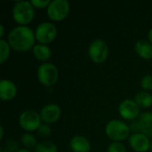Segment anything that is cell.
<instances>
[{
  "instance_id": "obj_1",
  "label": "cell",
  "mask_w": 152,
  "mask_h": 152,
  "mask_svg": "<svg viewBox=\"0 0 152 152\" xmlns=\"http://www.w3.org/2000/svg\"><path fill=\"white\" fill-rule=\"evenodd\" d=\"M36 36L35 32L27 26L14 27L8 35L10 46L17 52H27L34 47Z\"/></svg>"
},
{
  "instance_id": "obj_2",
  "label": "cell",
  "mask_w": 152,
  "mask_h": 152,
  "mask_svg": "<svg viewBox=\"0 0 152 152\" xmlns=\"http://www.w3.org/2000/svg\"><path fill=\"white\" fill-rule=\"evenodd\" d=\"M31 2L17 1L12 8V18L20 26L30 23L34 18L35 11Z\"/></svg>"
},
{
  "instance_id": "obj_3",
  "label": "cell",
  "mask_w": 152,
  "mask_h": 152,
  "mask_svg": "<svg viewBox=\"0 0 152 152\" xmlns=\"http://www.w3.org/2000/svg\"><path fill=\"white\" fill-rule=\"evenodd\" d=\"M130 126L118 119L109 121L105 126L106 135L113 142H121L130 137Z\"/></svg>"
},
{
  "instance_id": "obj_4",
  "label": "cell",
  "mask_w": 152,
  "mask_h": 152,
  "mask_svg": "<svg viewBox=\"0 0 152 152\" xmlns=\"http://www.w3.org/2000/svg\"><path fill=\"white\" fill-rule=\"evenodd\" d=\"M39 82L45 86H53L59 77V71L57 67L51 62H45L41 64L37 71Z\"/></svg>"
},
{
  "instance_id": "obj_5",
  "label": "cell",
  "mask_w": 152,
  "mask_h": 152,
  "mask_svg": "<svg viewBox=\"0 0 152 152\" xmlns=\"http://www.w3.org/2000/svg\"><path fill=\"white\" fill-rule=\"evenodd\" d=\"M70 11V5L67 0H53L46 9L47 16L55 21L65 19Z\"/></svg>"
},
{
  "instance_id": "obj_6",
  "label": "cell",
  "mask_w": 152,
  "mask_h": 152,
  "mask_svg": "<svg viewBox=\"0 0 152 152\" xmlns=\"http://www.w3.org/2000/svg\"><path fill=\"white\" fill-rule=\"evenodd\" d=\"M36 39L39 44L47 45L53 41L57 36L56 26L49 21H44L37 25L35 30Z\"/></svg>"
},
{
  "instance_id": "obj_7",
  "label": "cell",
  "mask_w": 152,
  "mask_h": 152,
  "mask_svg": "<svg viewBox=\"0 0 152 152\" xmlns=\"http://www.w3.org/2000/svg\"><path fill=\"white\" fill-rule=\"evenodd\" d=\"M41 117L40 114L35 110H25L19 117V124L20 127L27 132L37 131L41 124Z\"/></svg>"
},
{
  "instance_id": "obj_8",
  "label": "cell",
  "mask_w": 152,
  "mask_h": 152,
  "mask_svg": "<svg viewBox=\"0 0 152 152\" xmlns=\"http://www.w3.org/2000/svg\"><path fill=\"white\" fill-rule=\"evenodd\" d=\"M90 59L95 63L104 62L109 55V47L102 39H95L91 42L88 48Z\"/></svg>"
},
{
  "instance_id": "obj_9",
  "label": "cell",
  "mask_w": 152,
  "mask_h": 152,
  "mask_svg": "<svg viewBox=\"0 0 152 152\" xmlns=\"http://www.w3.org/2000/svg\"><path fill=\"white\" fill-rule=\"evenodd\" d=\"M119 115L126 120H134L140 114V107L134 100L126 99L122 101L118 106Z\"/></svg>"
},
{
  "instance_id": "obj_10",
  "label": "cell",
  "mask_w": 152,
  "mask_h": 152,
  "mask_svg": "<svg viewBox=\"0 0 152 152\" xmlns=\"http://www.w3.org/2000/svg\"><path fill=\"white\" fill-rule=\"evenodd\" d=\"M39 114L45 124H53L60 118L61 110L60 106L55 103H48L41 109Z\"/></svg>"
},
{
  "instance_id": "obj_11",
  "label": "cell",
  "mask_w": 152,
  "mask_h": 152,
  "mask_svg": "<svg viewBox=\"0 0 152 152\" xmlns=\"http://www.w3.org/2000/svg\"><path fill=\"white\" fill-rule=\"evenodd\" d=\"M150 138L142 133H135L130 135L129 144L136 152H147L151 149Z\"/></svg>"
},
{
  "instance_id": "obj_12",
  "label": "cell",
  "mask_w": 152,
  "mask_h": 152,
  "mask_svg": "<svg viewBox=\"0 0 152 152\" xmlns=\"http://www.w3.org/2000/svg\"><path fill=\"white\" fill-rule=\"evenodd\" d=\"M17 94L16 85L8 79H2L0 81V98L3 101H10Z\"/></svg>"
},
{
  "instance_id": "obj_13",
  "label": "cell",
  "mask_w": 152,
  "mask_h": 152,
  "mask_svg": "<svg viewBox=\"0 0 152 152\" xmlns=\"http://www.w3.org/2000/svg\"><path fill=\"white\" fill-rule=\"evenodd\" d=\"M69 148L72 152H90L91 143L85 136L76 135L70 140Z\"/></svg>"
},
{
  "instance_id": "obj_14",
  "label": "cell",
  "mask_w": 152,
  "mask_h": 152,
  "mask_svg": "<svg viewBox=\"0 0 152 152\" xmlns=\"http://www.w3.org/2000/svg\"><path fill=\"white\" fill-rule=\"evenodd\" d=\"M135 51L138 55L145 60L152 58V44L149 40L140 39L135 43Z\"/></svg>"
},
{
  "instance_id": "obj_15",
  "label": "cell",
  "mask_w": 152,
  "mask_h": 152,
  "mask_svg": "<svg viewBox=\"0 0 152 152\" xmlns=\"http://www.w3.org/2000/svg\"><path fill=\"white\" fill-rule=\"evenodd\" d=\"M139 122L141 125V133L152 137V112H144L140 115Z\"/></svg>"
},
{
  "instance_id": "obj_16",
  "label": "cell",
  "mask_w": 152,
  "mask_h": 152,
  "mask_svg": "<svg viewBox=\"0 0 152 152\" xmlns=\"http://www.w3.org/2000/svg\"><path fill=\"white\" fill-rule=\"evenodd\" d=\"M32 52L36 59L42 61H45L49 60L52 55L51 48L47 45H43V44H36L32 48Z\"/></svg>"
},
{
  "instance_id": "obj_17",
  "label": "cell",
  "mask_w": 152,
  "mask_h": 152,
  "mask_svg": "<svg viewBox=\"0 0 152 152\" xmlns=\"http://www.w3.org/2000/svg\"><path fill=\"white\" fill-rule=\"evenodd\" d=\"M134 101L138 106L142 109H148L152 106V95L147 91L139 92L135 95Z\"/></svg>"
},
{
  "instance_id": "obj_18",
  "label": "cell",
  "mask_w": 152,
  "mask_h": 152,
  "mask_svg": "<svg viewBox=\"0 0 152 152\" xmlns=\"http://www.w3.org/2000/svg\"><path fill=\"white\" fill-rule=\"evenodd\" d=\"M35 152H58V148L57 146L50 142V141H45V142H42L37 143V145L36 146Z\"/></svg>"
},
{
  "instance_id": "obj_19",
  "label": "cell",
  "mask_w": 152,
  "mask_h": 152,
  "mask_svg": "<svg viewBox=\"0 0 152 152\" xmlns=\"http://www.w3.org/2000/svg\"><path fill=\"white\" fill-rule=\"evenodd\" d=\"M20 142H21V144L26 149L36 148V146L37 145L36 137L33 134H29V133H26V134H24L21 135V137H20Z\"/></svg>"
},
{
  "instance_id": "obj_20",
  "label": "cell",
  "mask_w": 152,
  "mask_h": 152,
  "mask_svg": "<svg viewBox=\"0 0 152 152\" xmlns=\"http://www.w3.org/2000/svg\"><path fill=\"white\" fill-rule=\"evenodd\" d=\"M10 52H11V46L9 43L4 39L1 38L0 39V62L1 63L4 62L8 59L10 55Z\"/></svg>"
},
{
  "instance_id": "obj_21",
  "label": "cell",
  "mask_w": 152,
  "mask_h": 152,
  "mask_svg": "<svg viewBox=\"0 0 152 152\" xmlns=\"http://www.w3.org/2000/svg\"><path fill=\"white\" fill-rule=\"evenodd\" d=\"M141 86L144 91H151L152 90V76L146 75L141 80Z\"/></svg>"
},
{
  "instance_id": "obj_22",
  "label": "cell",
  "mask_w": 152,
  "mask_h": 152,
  "mask_svg": "<svg viewBox=\"0 0 152 152\" xmlns=\"http://www.w3.org/2000/svg\"><path fill=\"white\" fill-rule=\"evenodd\" d=\"M108 152H126V149L121 142H113L109 145Z\"/></svg>"
},
{
  "instance_id": "obj_23",
  "label": "cell",
  "mask_w": 152,
  "mask_h": 152,
  "mask_svg": "<svg viewBox=\"0 0 152 152\" xmlns=\"http://www.w3.org/2000/svg\"><path fill=\"white\" fill-rule=\"evenodd\" d=\"M5 149L12 152H17L19 149V143L14 139H8L5 142Z\"/></svg>"
},
{
  "instance_id": "obj_24",
  "label": "cell",
  "mask_w": 152,
  "mask_h": 152,
  "mask_svg": "<svg viewBox=\"0 0 152 152\" xmlns=\"http://www.w3.org/2000/svg\"><path fill=\"white\" fill-rule=\"evenodd\" d=\"M37 134L41 137H48L51 134V128L47 124H42L37 129Z\"/></svg>"
},
{
  "instance_id": "obj_25",
  "label": "cell",
  "mask_w": 152,
  "mask_h": 152,
  "mask_svg": "<svg viewBox=\"0 0 152 152\" xmlns=\"http://www.w3.org/2000/svg\"><path fill=\"white\" fill-rule=\"evenodd\" d=\"M51 1L50 0H32L31 4L34 7L38 8V9H42L45 7H48V5L50 4Z\"/></svg>"
},
{
  "instance_id": "obj_26",
  "label": "cell",
  "mask_w": 152,
  "mask_h": 152,
  "mask_svg": "<svg viewBox=\"0 0 152 152\" xmlns=\"http://www.w3.org/2000/svg\"><path fill=\"white\" fill-rule=\"evenodd\" d=\"M130 130L133 131L134 134H135V133H140V132H141V125H140L139 119L132 122V124L130 125Z\"/></svg>"
},
{
  "instance_id": "obj_27",
  "label": "cell",
  "mask_w": 152,
  "mask_h": 152,
  "mask_svg": "<svg viewBox=\"0 0 152 152\" xmlns=\"http://www.w3.org/2000/svg\"><path fill=\"white\" fill-rule=\"evenodd\" d=\"M4 35V27L3 24H0V37H3Z\"/></svg>"
},
{
  "instance_id": "obj_28",
  "label": "cell",
  "mask_w": 152,
  "mask_h": 152,
  "mask_svg": "<svg viewBox=\"0 0 152 152\" xmlns=\"http://www.w3.org/2000/svg\"><path fill=\"white\" fill-rule=\"evenodd\" d=\"M148 38H149V41L152 44V28L150 29V31L148 33Z\"/></svg>"
},
{
  "instance_id": "obj_29",
  "label": "cell",
  "mask_w": 152,
  "mask_h": 152,
  "mask_svg": "<svg viewBox=\"0 0 152 152\" xmlns=\"http://www.w3.org/2000/svg\"><path fill=\"white\" fill-rule=\"evenodd\" d=\"M4 138V127L1 126L0 127V140H2Z\"/></svg>"
},
{
  "instance_id": "obj_30",
  "label": "cell",
  "mask_w": 152,
  "mask_h": 152,
  "mask_svg": "<svg viewBox=\"0 0 152 152\" xmlns=\"http://www.w3.org/2000/svg\"><path fill=\"white\" fill-rule=\"evenodd\" d=\"M17 152H30V151H28V149H21V150H19Z\"/></svg>"
},
{
  "instance_id": "obj_31",
  "label": "cell",
  "mask_w": 152,
  "mask_h": 152,
  "mask_svg": "<svg viewBox=\"0 0 152 152\" xmlns=\"http://www.w3.org/2000/svg\"><path fill=\"white\" fill-rule=\"evenodd\" d=\"M2 152H12V151H9V150H7V149H4V150H3V151H2Z\"/></svg>"
},
{
  "instance_id": "obj_32",
  "label": "cell",
  "mask_w": 152,
  "mask_h": 152,
  "mask_svg": "<svg viewBox=\"0 0 152 152\" xmlns=\"http://www.w3.org/2000/svg\"><path fill=\"white\" fill-rule=\"evenodd\" d=\"M150 150H151V151L152 152V142L151 143V149H150Z\"/></svg>"
}]
</instances>
